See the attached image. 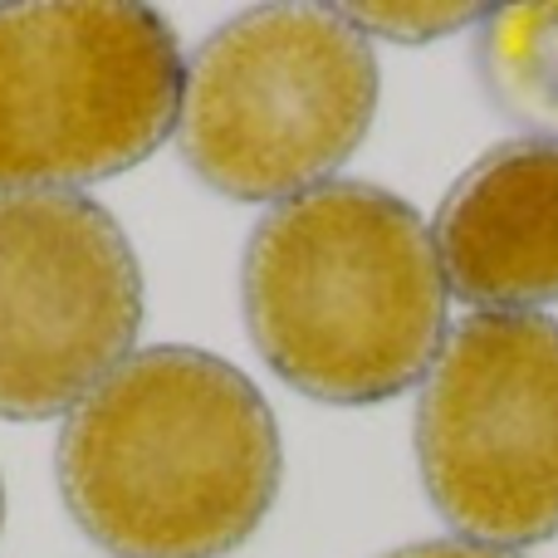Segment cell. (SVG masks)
Masks as SVG:
<instances>
[{"label": "cell", "instance_id": "cell-9", "mask_svg": "<svg viewBox=\"0 0 558 558\" xmlns=\"http://www.w3.org/2000/svg\"><path fill=\"white\" fill-rule=\"evenodd\" d=\"M338 15L357 29V35H383L397 45H422V39L451 35V29L485 20L481 5H343Z\"/></svg>", "mask_w": 558, "mask_h": 558}, {"label": "cell", "instance_id": "cell-6", "mask_svg": "<svg viewBox=\"0 0 558 558\" xmlns=\"http://www.w3.org/2000/svg\"><path fill=\"white\" fill-rule=\"evenodd\" d=\"M143 328V270L108 206L0 192V416L74 412Z\"/></svg>", "mask_w": 558, "mask_h": 558}, {"label": "cell", "instance_id": "cell-11", "mask_svg": "<svg viewBox=\"0 0 558 558\" xmlns=\"http://www.w3.org/2000/svg\"><path fill=\"white\" fill-rule=\"evenodd\" d=\"M0 524H5V485H0Z\"/></svg>", "mask_w": 558, "mask_h": 558}, {"label": "cell", "instance_id": "cell-8", "mask_svg": "<svg viewBox=\"0 0 558 558\" xmlns=\"http://www.w3.org/2000/svg\"><path fill=\"white\" fill-rule=\"evenodd\" d=\"M475 69L510 123L539 133V143H558V5L485 10Z\"/></svg>", "mask_w": 558, "mask_h": 558}, {"label": "cell", "instance_id": "cell-2", "mask_svg": "<svg viewBox=\"0 0 558 558\" xmlns=\"http://www.w3.org/2000/svg\"><path fill=\"white\" fill-rule=\"evenodd\" d=\"M451 284L412 202L324 182L279 202L245 245L241 308L255 353L328 407L402 397L446 348Z\"/></svg>", "mask_w": 558, "mask_h": 558}, {"label": "cell", "instance_id": "cell-5", "mask_svg": "<svg viewBox=\"0 0 558 558\" xmlns=\"http://www.w3.org/2000/svg\"><path fill=\"white\" fill-rule=\"evenodd\" d=\"M432 510L485 549L558 534V318L471 314L436 353L416 407Z\"/></svg>", "mask_w": 558, "mask_h": 558}, {"label": "cell", "instance_id": "cell-4", "mask_svg": "<svg viewBox=\"0 0 558 558\" xmlns=\"http://www.w3.org/2000/svg\"><path fill=\"white\" fill-rule=\"evenodd\" d=\"M182 74L172 25L147 5H0V192H69L153 157Z\"/></svg>", "mask_w": 558, "mask_h": 558}, {"label": "cell", "instance_id": "cell-7", "mask_svg": "<svg viewBox=\"0 0 558 558\" xmlns=\"http://www.w3.org/2000/svg\"><path fill=\"white\" fill-rule=\"evenodd\" d=\"M432 241L446 284L481 314L558 304V143H505L465 167Z\"/></svg>", "mask_w": 558, "mask_h": 558}, {"label": "cell", "instance_id": "cell-3", "mask_svg": "<svg viewBox=\"0 0 558 558\" xmlns=\"http://www.w3.org/2000/svg\"><path fill=\"white\" fill-rule=\"evenodd\" d=\"M373 113L377 54L333 5H255L186 64L177 147L231 202H289L357 153Z\"/></svg>", "mask_w": 558, "mask_h": 558}, {"label": "cell", "instance_id": "cell-1", "mask_svg": "<svg viewBox=\"0 0 558 558\" xmlns=\"http://www.w3.org/2000/svg\"><path fill=\"white\" fill-rule=\"evenodd\" d=\"M59 495L113 558H221L270 514L284 451L260 387L206 348L123 357L59 432Z\"/></svg>", "mask_w": 558, "mask_h": 558}, {"label": "cell", "instance_id": "cell-10", "mask_svg": "<svg viewBox=\"0 0 558 558\" xmlns=\"http://www.w3.org/2000/svg\"><path fill=\"white\" fill-rule=\"evenodd\" d=\"M387 558H520V554L485 549V544H471V539H426V544H407V549Z\"/></svg>", "mask_w": 558, "mask_h": 558}]
</instances>
